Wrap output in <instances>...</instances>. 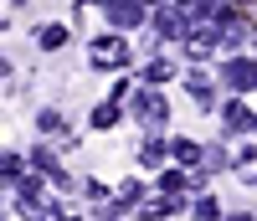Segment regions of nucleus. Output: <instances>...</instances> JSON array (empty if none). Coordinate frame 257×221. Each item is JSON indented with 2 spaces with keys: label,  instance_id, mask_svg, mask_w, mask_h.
Returning a JSON list of instances; mask_svg holds the SVG:
<instances>
[{
  "label": "nucleus",
  "instance_id": "12",
  "mask_svg": "<svg viewBox=\"0 0 257 221\" xmlns=\"http://www.w3.org/2000/svg\"><path fill=\"white\" fill-rule=\"evenodd\" d=\"M93 124H98V129H113V124H118V108H113V103H98V108H93Z\"/></svg>",
  "mask_w": 257,
  "mask_h": 221
},
{
  "label": "nucleus",
  "instance_id": "20",
  "mask_svg": "<svg viewBox=\"0 0 257 221\" xmlns=\"http://www.w3.org/2000/svg\"><path fill=\"white\" fill-rule=\"evenodd\" d=\"M57 221H72V216H57Z\"/></svg>",
  "mask_w": 257,
  "mask_h": 221
},
{
  "label": "nucleus",
  "instance_id": "9",
  "mask_svg": "<svg viewBox=\"0 0 257 221\" xmlns=\"http://www.w3.org/2000/svg\"><path fill=\"white\" fill-rule=\"evenodd\" d=\"M185 87H190V98H196L201 108H211V82H206L201 72H190V77H185Z\"/></svg>",
  "mask_w": 257,
  "mask_h": 221
},
{
  "label": "nucleus",
  "instance_id": "15",
  "mask_svg": "<svg viewBox=\"0 0 257 221\" xmlns=\"http://www.w3.org/2000/svg\"><path fill=\"white\" fill-rule=\"evenodd\" d=\"M170 72H175V67H170V62H149V67H144V77H149V82H165Z\"/></svg>",
  "mask_w": 257,
  "mask_h": 221
},
{
  "label": "nucleus",
  "instance_id": "13",
  "mask_svg": "<svg viewBox=\"0 0 257 221\" xmlns=\"http://www.w3.org/2000/svg\"><path fill=\"white\" fill-rule=\"evenodd\" d=\"M160 190H165V195H180V190H185V175H180V170H165V175H160Z\"/></svg>",
  "mask_w": 257,
  "mask_h": 221
},
{
  "label": "nucleus",
  "instance_id": "6",
  "mask_svg": "<svg viewBox=\"0 0 257 221\" xmlns=\"http://www.w3.org/2000/svg\"><path fill=\"white\" fill-rule=\"evenodd\" d=\"M155 31H160V36H185L190 26H185L180 11H160V16H155Z\"/></svg>",
  "mask_w": 257,
  "mask_h": 221
},
{
  "label": "nucleus",
  "instance_id": "5",
  "mask_svg": "<svg viewBox=\"0 0 257 221\" xmlns=\"http://www.w3.org/2000/svg\"><path fill=\"white\" fill-rule=\"evenodd\" d=\"M221 124H226V134H242V129H252L257 119L247 114L242 103H221Z\"/></svg>",
  "mask_w": 257,
  "mask_h": 221
},
{
  "label": "nucleus",
  "instance_id": "21",
  "mask_svg": "<svg viewBox=\"0 0 257 221\" xmlns=\"http://www.w3.org/2000/svg\"><path fill=\"white\" fill-rule=\"evenodd\" d=\"M252 185H257V175H252Z\"/></svg>",
  "mask_w": 257,
  "mask_h": 221
},
{
  "label": "nucleus",
  "instance_id": "4",
  "mask_svg": "<svg viewBox=\"0 0 257 221\" xmlns=\"http://www.w3.org/2000/svg\"><path fill=\"white\" fill-rule=\"evenodd\" d=\"M134 114H139L144 124H165V98H160V93H155L149 82H144L139 93H134Z\"/></svg>",
  "mask_w": 257,
  "mask_h": 221
},
{
  "label": "nucleus",
  "instance_id": "10",
  "mask_svg": "<svg viewBox=\"0 0 257 221\" xmlns=\"http://www.w3.org/2000/svg\"><path fill=\"white\" fill-rule=\"evenodd\" d=\"M160 160H165V144L160 139H144L139 144V165H160Z\"/></svg>",
  "mask_w": 257,
  "mask_h": 221
},
{
  "label": "nucleus",
  "instance_id": "19",
  "mask_svg": "<svg viewBox=\"0 0 257 221\" xmlns=\"http://www.w3.org/2000/svg\"><path fill=\"white\" fill-rule=\"evenodd\" d=\"M226 6H247V0H226Z\"/></svg>",
  "mask_w": 257,
  "mask_h": 221
},
{
  "label": "nucleus",
  "instance_id": "2",
  "mask_svg": "<svg viewBox=\"0 0 257 221\" xmlns=\"http://www.w3.org/2000/svg\"><path fill=\"white\" fill-rule=\"evenodd\" d=\"M221 77H226V87H231V93H247V87H257V62L231 57L226 67H221Z\"/></svg>",
  "mask_w": 257,
  "mask_h": 221
},
{
  "label": "nucleus",
  "instance_id": "11",
  "mask_svg": "<svg viewBox=\"0 0 257 221\" xmlns=\"http://www.w3.org/2000/svg\"><path fill=\"white\" fill-rule=\"evenodd\" d=\"M36 41L52 52V47H62V41H67V26H41V36H36Z\"/></svg>",
  "mask_w": 257,
  "mask_h": 221
},
{
  "label": "nucleus",
  "instance_id": "17",
  "mask_svg": "<svg viewBox=\"0 0 257 221\" xmlns=\"http://www.w3.org/2000/svg\"><path fill=\"white\" fill-rule=\"evenodd\" d=\"M226 221H257V216H247V211H237V216H226Z\"/></svg>",
  "mask_w": 257,
  "mask_h": 221
},
{
  "label": "nucleus",
  "instance_id": "3",
  "mask_svg": "<svg viewBox=\"0 0 257 221\" xmlns=\"http://www.w3.org/2000/svg\"><path fill=\"white\" fill-rule=\"evenodd\" d=\"M103 16H108L118 31H128V26H139V21H144V6H139V0H108Z\"/></svg>",
  "mask_w": 257,
  "mask_h": 221
},
{
  "label": "nucleus",
  "instance_id": "18",
  "mask_svg": "<svg viewBox=\"0 0 257 221\" xmlns=\"http://www.w3.org/2000/svg\"><path fill=\"white\" fill-rule=\"evenodd\" d=\"M6 72H11V62H6V57H0V77H6Z\"/></svg>",
  "mask_w": 257,
  "mask_h": 221
},
{
  "label": "nucleus",
  "instance_id": "1",
  "mask_svg": "<svg viewBox=\"0 0 257 221\" xmlns=\"http://www.w3.org/2000/svg\"><path fill=\"white\" fill-rule=\"evenodd\" d=\"M88 57H93V67L113 72V67H123V62H128V47H123V36H98L93 47H88Z\"/></svg>",
  "mask_w": 257,
  "mask_h": 221
},
{
  "label": "nucleus",
  "instance_id": "8",
  "mask_svg": "<svg viewBox=\"0 0 257 221\" xmlns=\"http://www.w3.org/2000/svg\"><path fill=\"white\" fill-rule=\"evenodd\" d=\"M21 175H26V160H21V154H0V185L21 180Z\"/></svg>",
  "mask_w": 257,
  "mask_h": 221
},
{
  "label": "nucleus",
  "instance_id": "7",
  "mask_svg": "<svg viewBox=\"0 0 257 221\" xmlns=\"http://www.w3.org/2000/svg\"><path fill=\"white\" fill-rule=\"evenodd\" d=\"M170 154H175L180 165H201V144H196V139H175V144H170Z\"/></svg>",
  "mask_w": 257,
  "mask_h": 221
},
{
  "label": "nucleus",
  "instance_id": "14",
  "mask_svg": "<svg viewBox=\"0 0 257 221\" xmlns=\"http://www.w3.org/2000/svg\"><path fill=\"white\" fill-rule=\"evenodd\" d=\"M216 216H221V206L211 201V195H201V201H196V221H216Z\"/></svg>",
  "mask_w": 257,
  "mask_h": 221
},
{
  "label": "nucleus",
  "instance_id": "16",
  "mask_svg": "<svg viewBox=\"0 0 257 221\" xmlns=\"http://www.w3.org/2000/svg\"><path fill=\"white\" fill-rule=\"evenodd\" d=\"M31 160H36V170H52V175H57V160H52V149H36ZM57 180H62V175H57Z\"/></svg>",
  "mask_w": 257,
  "mask_h": 221
}]
</instances>
